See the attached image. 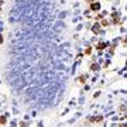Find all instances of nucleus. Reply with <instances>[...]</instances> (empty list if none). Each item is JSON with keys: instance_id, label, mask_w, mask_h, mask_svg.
Masks as SVG:
<instances>
[{"instance_id": "f257e3e1", "label": "nucleus", "mask_w": 127, "mask_h": 127, "mask_svg": "<svg viewBox=\"0 0 127 127\" xmlns=\"http://www.w3.org/2000/svg\"><path fill=\"white\" fill-rule=\"evenodd\" d=\"M91 7H92V10H99L100 9V4H99V3H93Z\"/></svg>"}]
</instances>
